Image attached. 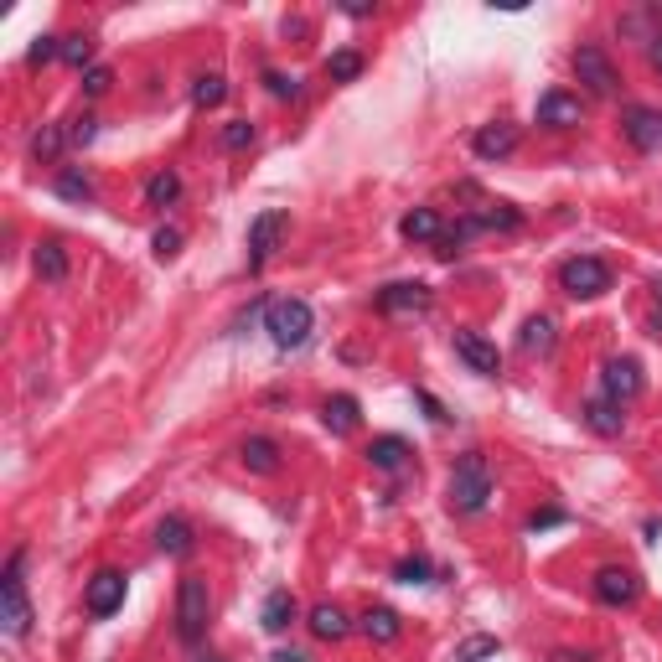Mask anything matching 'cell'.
I'll list each match as a JSON object with an SVG mask.
<instances>
[{"label":"cell","instance_id":"7bdbcfd3","mask_svg":"<svg viewBox=\"0 0 662 662\" xmlns=\"http://www.w3.org/2000/svg\"><path fill=\"white\" fill-rule=\"evenodd\" d=\"M269 662H306V652H295V647H280V652L269 657Z\"/></svg>","mask_w":662,"mask_h":662},{"label":"cell","instance_id":"7c38bea8","mask_svg":"<svg viewBox=\"0 0 662 662\" xmlns=\"http://www.w3.org/2000/svg\"><path fill=\"white\" fill-rule=\"evenodd\" d=\"M280 233H285V213H275V207L249 223V269H259L269 254H275V238Z\"/></svg>","mask_w":662,"mask_h":662},{"label":"cell","instance_id":"ac0fdd59","mask_svg":"<svg viewBox=\"0 0 662 662\" xmlns=\"http://www.w3.org/2000/svg\"><path fill=\"white\" fill-rule=\"evenodd\" d=\"M357 414H363V409H357L352 394H331V399L321 404V419H326L331 435H352V430H357Z\"/></svg>","mask_w":662,"mask_h":662},{"label":"cell","instance_id":"4316f807","mask_svg":"<svg viewBox=\"0 0 662 662\" xmlns=\"http://www.w3.org/2000/svg\"><path fill=\"white\" fill-rule=\"evenodd\" d=\"M518 342H523V352H554V321L549 316H528Z\"/></svg>","mask_w":662,"mask_h":662},{"label":"cell","instance_id":"8992f818","mask_svg":"<svg viewBox=\"0 0 662 662\" xmlns=\"http://www.w3.org/2000/svg\"><path fill=\"white\" fill-rule=\"evenodd\" d=\"M590 590H595L600 606H631V600L642 595V580H637V569H626V564H606Z\"/></svg>","mask_w":662,"mask_h":662},{"label":"cell","instance_id":"e0dca14e","mask_svg":"<svg viewBox=\"0 0 662 662\" xmlns=\"http://www.w3.org/2000/svg\"><path fill=\"white\" fill-rule=\"evenodd\" d=\"M357 626H363L368 642H399V631H404L399 611H388V606H368L363 616H357Z\"/></svg>","mask_w":662,"mask_h":662},{"label":"cell","instance_id":"cb8c5ba5","mask_svg":"<svg viewBox=\"0 0 662 662\" xmlns=\"http://www.w3.org/2000/svg\"><path fill=\"white\" fill-rule=\"evenodd\" d=\"M368 461H373L378 471H399V466L409 461V440H399V435H378V440L368 445Z\"/></svg>","mask_w":662,"mask_h":662},{"label":"cell","instance_id":"9a60e30c","mask_svg":"<svg viewBox=\"0 0 662 662\" xmlns=\"http://www.w3.org/2000/svg\"><path fill=\"white\" fill-rule=\"evenodd\" d=\"M471 150H476L481 161H507L518 150V130L513 125H481L476 140H471Z\"/></svg>","mask_w":662,"mask_h":662},{"label":"cell","instance_id":"6da1fadb","mask_svg":"<svg viewBox=\"0 0 662 662\" xmlns=\"http://www.w3.org/2000/svg\"><path fill=\"white\" fill-rule=\"evenodd\" d=\"M445 502H450V513H461V518L481 513V507L492 502V466H487V456H481V450H466V456L450 466Z\"/></svg>","mask_w":662,"mask_h":662},{"label":"cell","instance_id":"5b68a950","mask_svg":"<svg viewBox=\"0 0 662 662\" xmlns=\"http://www.w3.org/2000/svg\"><path fill=\"white\" fill-rule=\"evenodd\" d=\"M559 285H564V295H575V300H595V295L611 290V269H606V259L580 254V259H569L559 269Z\"/></svg>","mask_w":662,"mask_h":662},{"label":"cell","instance_id":"74e56055","mask_svg":"<svg viewBox=\"0 0 662 662\" xmlns=\"http://www.w3.org/2000/svg\"><path fill=\"white\" fill-rule=\"evenodd\" d=\"M264 83H269V94H275V99H300V78L295 73H275V68H269Z\"/></svg>","mask_w":662,"mask_h":662},{"label":"cell","instance_id":"9c48e42d","mask_svg":"<svg viewBox=\"0 0 662 662\" xmlns=\"http://www.w3.org/2000/svg\"><path fill=\"white\" fill-rule=\"evenodd\" d=\"M378 311H383V316H419V311H430V290L419 285V280L383 285V290H378Z\"/></svg>","mask_w":662,"mask_h":662},{"label":"cell","instance_id":"b9f144b4","mask_svg":"<svg viewBox=\"0 0 662 662\" xmlns=\"http://www.w3.org/2000/svg\"><path fill=\"white\" fill-rule=\"evenodd\" d=\"M647 63H652V68H657V73H662V32H657V37H652V42H647Z\"/></svg>","mask_w":662,"mask_h":662},{"label":"cell","instance_id":"e575fe53","mask_svg":"<svg viewBox=\"0 0 662 662\" xmlns=\"http://www.w3.org/2000/svg\"><path fill=\"white\" fill-rule=\"evenodd\" d=\"M109 88H114V73H109L104 63H94V68L83 73V94H88V99H104Z\"/></svg>","mask_w":662,"mask_h":662},{"label":"cell","instance_id":"ee69618b","mask_svg":"<svg viewBox=\"0 0 662 662\" xmlns=\"http://www.w3.org/2000/svg\"><path fill=\"white\" fill-rule=\"evenodd\" d=\"M197 662H218V657H197Z\"/></svg>","mask_w":662,"mask_h":662},{"label":"cell","instance_id":"30bf717a","mask_svg":"<svg viewBox=\"0 0 662 662\" xmlns=\"http://www.w3.org/2000/svg\"><path fill=\"white\" fill-rule=\"evenodd\" d=\"M88 616H114L119 606H125V575H119V569H99L94 580H88Z\"/></svg>","mask_w":662,"mask_h":662},{"label":"cell","instance_id":"60d3db41","mask_svg":"<svg viewBox=\"0 0 662 662\" xmlns=\"http://www.w3.org/2000/svg\"><path fill=\"white\" fill-rule=\"evenodd\" d=\"M564 523V513H554V507H549V513H533L528 518V533H538V528H559Z\"/></svg>","mask_w":662,"mask_h":662},{"label":"cell","instance_id":"f546056e","mask_svg":"<svg viewBox=\"0 0 662 662\" xmlns=\"http://www.w3.org/2000/svg\"><path fill=\"white\" fill-rule=\"evenodd\" d=\"M357 73H363V52L347 47V52H331V57H326V78H331V83H352Z\"/></svg>","mask_w":662,"mask_h":662},{"label":"cell","instance_id":"f1b7e54d","mask_svg":"<svg viewBox=\"0 0 662 662\" xmlns=\"http://www.w3.org/2000/svg\"><path fill=\"white\" fill-rule=\"evenodd\" d=\"M228 99V83H223V73H202L197 83H192V104L197 109H218Z\"/></svg>","mask_w":662,"mask_h":662},{"label":"cell","instance_id":"7a4b0ae2","mask_svg":"<svg viewBox=\"0 0 662 662\" xmlns=\"http://www.w3.org/2000/svg\"><path fill=\"white\" fill-rule=\"evenodd\" d=\"M264 331L275 347H306L311 331H316V311L306 306L300 295H280V300H264Z\"/></svg>","mask_w":662,"mask_h":662},{"label":"cell","instance_id":"d590c367","mask_svg":"<svg viewBox=\"0 0 662 662\" xmlns=\"http://www.w3.org/2000/svg\"><path fill=\"white\" fill-rule=\"evenodd\" d=\"M94 135H99V119H94V114L68 119V145H94Z\"/></svg>","mask_w":662,"mask_h":662},{"label":"cell","instance_id":"603a6c76","mask_svg":"<svg viewBox=\"0 0 662 662\" xmlns=\"http://www.w3.org/2000/svg\"><path fill=\"white\" fill-rule=\"evenodd\" d=\"M244 466L249 471H259V476H269V471H280V445L275 440H264V435H254V440H244Z\"/></svg>","mask_w":662,"mask_h":662},{"label":"cell","instance_id":"4fadbf2b","mask_svg":"<svg viewBox=\"0 0 662 662\" xmlns=\"http://www.w3.org/2000/svg\"><path fill=\"white\" fill-rule=\"evenodd\" d=\"M580 99L575 94H564V88H549L544 99H538V125H549V130H569V125H580Z\"/></svg>","mask_w":662,"mask_h":662},{"label":"cell","instance_id":"ba28073f","mask_svg":"<svg viewBox=\"0 0 662 662\" xmlns=\"http://www.w3.org/2000/svg\"><path fill=\"white\" fill-rule=\"evenodd\" d=\"M600 383H606L611 404H631L642 394V363H637V357H611V363L600 368Z\"/></svg>","mask_w":662,"mask_h":662},{"label":"cell","instance_id":"ab89813d","mask_svg":"<svg viewBox=\"0 0 662 662\" xmlns=\"http://www.w3.org/2000/svg\"><path fill=\"white\" fill-rule=\"evenodd\" d=\"M176 249H182V233H176V228H161V233H156V254H161V259H176Z\"/></svg>","mask_w":662,"mask_h":662},{"label":"cell","instance_id":"3957f363","mask_svg":"<svg viewBox=\"0 0 662 662\" xmlns=\"http://www.w3.org/2000/svg\"><path fill=\"white\" fill-rule=\"evenodd\" d=\"M207 611H213L207 580H202V575H187L182 585H176V637H182V642H202Z\"/></svg>","mask_w":662,"mask_h":662},{"label":"cell","instance_id":"d6a6232c","mask_svg":"<svg viewBox=\"0 0 662 662\" xmlns=\"http://www.w3.org/2000/svg\"><path fill=\"white\" fill-rule=\"evenodd\" d=\"M430 559H399V569H394V580L399 585H430Z\"/></svg>","mask_w":662,"mask_h":662},{"label":"cell","instance_id":"4dcf8cb0","mask_svg":"<svg viewBox=\"0 0 662 662\" xmlns=\"http://www.w3.org/2000/svg\"><path fill=\"white\" fill-rule=\"evenodd\" d=\"M63 145H68V130L63 125H42L37 140H32V156L37 161H57V156H63Z\"/></svg>","mask_w":662,"mask_h":662},{"label":"cell","instance_id":"7402d4cb","mask_svg":"<svg viewBox=\"0 0 662 662\" xmlns=\"http://www.w3.org/2000/svg\"><path fill=\"white\" fill-rule=\"evenodd\" d=\"M295 621V595L290 590H269L264 595V611H259V626L264 631H285Z\"/></svg>","mask_w":662,"mask_h":662},{"label":"cell","instance_id":"1f68e13d","mask_svg":"<svg viewBox=\"0 0 662 662\" xmlns=\"http://www.w3.org/2000/svg\"><path fill=\"white\" fill-rule=\"evenodd\" d=\"M63 63L78 73L94 68V37H63Z\"/></svg>","mask_w":662,"mask_h":662},{"label":"cell","instance_id":"d4e9b609","mask_svg":"<svg viewBox=\"0 0 662 662\" xmlns=\"http://www.w3.org/2000/svg\"><path fill=\"white\" fill-rule=\"evenodd\" d=\"M37 275L52 280V285H63L68 280V249L52 244V238H47V244H37Z\"/></svg>","mask_w":662,"mask_h":662},{"label":"cell","instance_id":"f35d334b","mask_svg":"<svg viewBox=\"0 0 662 662\" xmlns=\"http://www.w3.org/2000/svg\"><path fill=\"white\" fill-rule=\"evenodd\" d=\"M476 657H497V637H471L456 647V662H476Z\"/></svg>","mask_w":662,"mask_h":662},{"label":"cell","instance_id":"d6986e66","mask_svg":"<svg viewBox=\"0 0 662 662\" xmlns=\"http://www.w3.org/2000/svg\"><path fill=\"white\" fill-rule=\"evenodd\" d=\"M580 414H585V425H590L595 435H606V440H611V435H621V425H626L621 404H611V399H590Z\"/></svg>","mask_w":662,"mask_h":662},{"label":"cell","instance_id":"8d00e7d4","mask_svg":"<svg viewBox=\"0 0 662 662\" xmlns=\"http://www.w3.org/2000/svg\"><path fill=\"white\" fill-rule=\"evenodd\" d=\"M52 57H63V37H37L32 52H26V63L42 68V63H52Z\"/></svg>","mask_w":662,"mask_h":662},{"label":"cell","instance_id":"5bb4252c","mask_svg":"<svg viewBox=\"0 0 662 662\" xmlns=\"http://www.w3.org/2000/svg\"><path fill=\"white\" fill-rule=\"evenodd\" d=\"M621 130H626V140L637 145V150H662V114L657 109H626V119H621Z\"/></svg>","mask_w":662,"mask_h":662},{"label":"cell","instance_id":"44dd1931","mask_svg":"<svg viewBox=\"0 0 662 662\" xmlns=\"http://www.w3.org/2000/svg\"><path fill=\"white\" fill-rule=\"evenodd\" d=\"M399 233L409 238V244H435L445 228H440V213H435V207H414V213L399 223Z\"/></svg>","mask_w":662,"mask_h":662},{"label":"cell","instance_id":"8fae6325","mask_svg":"<svg viewBox=\"0 0 662 662\" xmlns=\"http://www.w3.org/2000/svg\"><path fill=\"white\" fill-rule=\"evenodd\" d=\"M450 347H456V357L461 363L471 368V373H481V378H497V347L487 342V337H476V331H456V337H450Z\"/></svg>","mask_w":662,"mask_h":662},{"label":"cell","instance_id":"2e32d148","mask_svg":"<svg viewBox=\"0 0 662 662\" xmlns=\"http://www.w3.org/2000/svg\"><path fill=\"white\" fill-rule=\"evenodd\" d=\"M156 549H161L166 559H187V554H192V523H187V518H161Z\"/></svg>","mask_w":662,"mask_h":662},{"label":"cell","instance_id":"83f0119b","mask_svg":"<svg viewBox=\"0 0 662 662\" xmlns=\"http://www.w3.org/2000/svg\"><path fill=\"white\" fill-rule=\"evenodd\" d=\"M52 187H57V197H68V202H94V197H99L94 182H88L83 171H73V166H68V171H57V182H52Z\"/></svg>","mask_w":662,"mask_h":662},{"label":"cell","instance_id":"52a82bcc","mask_svg":"<svg viewBox=\"0 0 662 662\" xmlns=\"http://www.w3.org/2000/svg\"><path fill=\"white\" fill-rule=\"evenodd\" d=\"M575 73H580V83L590 88L595 99H611L616 83H621L616 68H611V57L600 52V47H580V52H575Z\"/></svg>","mask_w":662,"mask_h":662},{"label":"cell","instance_id":"277c9868","mask_svg":"<svg viewBox=\"0 0 662 662\" xmlns=\"http://www.w3.org/2000/svg\"><path fill=\"white\" fill-rule=\"evenodd\" d=\"M21 559L26 554H11L6 575H0V626H6V637H26V631H32V606H26V585H21Z\"/></svg>","mask_w":662,"mask_h":662},{"label":"cell","instance_id":"836d02e7","mask_svg":"<svg viewBox=\"0 0 662 662\" xmlns=\"http://www.w3.org/2000/svg\"><path fill=\"white\" fill-rule=\"evenodd\" d=\"M254 145V125L249 119H228L223 125V150H249Z\"/></svg>","mask_w":662,"mask_h":662},{"label":"cell","instance_id":"ffe728a7","mask_svg":"<svg viewBox=\"0 0 662 662\" xmlns=\"http://www.w3.org/2000/svg\"><path fill=\"white\" fill-rule=\"evenodd\" d=\"M311 631L321 642H342L347 631H352V621L342 616V606H331V600H321V606H311Z\"/></svg>","mask_w":662,"mask_h":662},{"label":"cell","instance_id":"484cf974","mask_svg":"<svg viewBox=\"0 0 662 662\" xmlns=\"http://www.w3.org/2000/svg\"><path fill=\"white\" fill-rule=\"evenodd\" d=\"M176 197H182V176H176V171H156L145 182V202L150 207H171Z\"/></svg>","mask_w":662,"mask_h":662}]
</instances>
